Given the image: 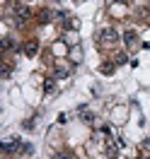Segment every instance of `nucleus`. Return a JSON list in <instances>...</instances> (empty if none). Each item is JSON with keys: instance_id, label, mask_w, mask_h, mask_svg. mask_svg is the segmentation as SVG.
<instances>
[{"instance_id": "6e6552de", "label": "nucleus", "mask_w": 150, "mask_h": 159, "mask_svg": "<svg viewBox=\"0 0 150 159\" xmlns=\"http://www.w3.org/2000/svg\"><path fill=\"white\" fill-rule=\"evenodd\" d=\"M53 159H73V157H70V152H56Z\"/></svg>"}, {"instance_id": "20e7f679", "label": "nucleus", "mask_w": 150, "mask_h": 159, "mask_svg": "<svg viewBox=\"0 0 150 159\" xmlns=\"http://www.w3.org/2000/svg\"><path fill=\"white\" fill-rule=\"evenodd\" d=\"M123 39H126V46H136V39H138V36H136V31H126Z\"/></svg>"}, {"instance_id": "0eeeda50", "label": "nucleus", "mask_w": 150, "mask_h": 159, "mask_svg": "<svg viewBox=\"0 0 150 159\" xmlns=\"http://www.w3.org/2000/svg\"><path fill=\"white\" fill-rule=\"evenodd\" d=\"M2 46H5V51H12V48H17V46H15V41H12V39H5V43H2Z\"/></svg>"}, {"instance_id": "7ed1b4c3", "label": "nucleus", "mask_w": 150, "mask_h": 159, "mask_svg": "<svg viewBox=\"0 0 150 159\" xmlns=\"http://www.w3.org/2000/svg\"><path fill=\"white\" fill-rule=\"evenodd\" d=\"M24 53H27V56H36V53H39V43H36V41H27V43H24Z\"/></svg>"}, {"instance_id": "423d86ee", "label": "nucleus", "mask_w": 150, "mask_h": 159, "mask_svg": "<svg viewBox=\"0 0 150 159\" xmlns=\"http://www.w3.org/2000/svg\"><path fill=\"white\" fill-rule=\"evenodd\" d=\"M102 72H104V75L114 72V65H111V63H104V65H102Z\"/></svg>"}, {"instance_id": "9d476101", "label": "nucleus", "mask_w": 150, "mask_h": 159, "mask_svg": "<svg viewBox=\"0 0 150 159\" xmlns=\"http://www.w3.org/2000/svg\"><path fill=\"white\" fill-rule=\"evenodd\" d=\"M116 2H123V0H116Z\"/></svg>"}, {"instance_id": "f03ea898", "label": "nucleus", "mask_w": 150, "mask_h": 159, "mask_svg": "<svg viewBox=\"0 0 150 159\" xmlns=\"http://www.w3.org/2000/svg\"><path fill=\"white\" fill-rule=\"evenodd\" d=\"M29 15H31V12H29L27 5H17V20H20L17 24H24V20H29Z\"/></svg>"}, {"instance_id": "f257e3e1", "label": "nucleus", "mask_w": 150, "mask_h": 159, "mask_svg": "<svg viewBox=\"0 0 150 159\" xmlns=\"http://www.w3.org/2000/svg\"><path fill=\"white\" fill-rule=\"evenodd\" d=\"M99 41H104V43H116V41H119V34H116V29H102Z\"/></svg>"}, {"instance_id": "1a4fd4ad", "label": "nucleus", "mask_w": 150, "mask_h": 159, "mask_svg": "<svg viewBox=\"0 0 150 159\" xmlns=\"http://www.w3.org/2000/svg\"><path fill=\"white\" fill-rule=\"evenodd\" d=\"M114 63H116V65H121V63H126V53H119V56L114 58Z\"/></svg>"}, {"instance_id": "9b49d317", "label": "nucleus", "mask_w": 150, "mask_h": 159, "mask_svg": "<svg viewBox=\"0 0 150 159\" xmlns=\"http://www.w3.org/2000/svg\"><path fill=\"white\" fill-rule=\"evenodd\" d=\"M111 159H116V157H114V154H111Z\"/></svg>"}, {"instance_id": "39448f33", "label": "nucleus", "mask_w": 150, "mask_h": 159, "mask_svg": "<svg viewBox=\"0 0 150 159\" xmlns=\"http://www.w3.org/2000/svg\"><path fill=\"white\" fill-rule=\"evenodd\" d=\"M80 113H82V120H85V123H92V120H94V116H92L87 109H82V106H80Z\"/></svg>"}]
</instances>
